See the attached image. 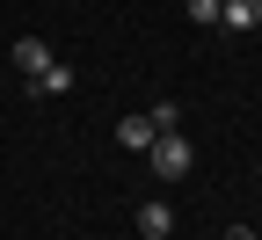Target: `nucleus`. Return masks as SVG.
Returning a JSON list of instances; mask_svg holds the SVG:
<instances>
[{
    "label": "nucleus",
    "mask_w": 262,
    "mask_h": 240,
    "mask_svg": "<svg viewBox=\"0 0 262 240\" xmlns=\"http://www.w3.org/2000/svg\"><path fill=\"white\" fill-rule=\"evenodd\" d=\"M146 160H153V182H182L189 167H196V153H189L182 131H160V139L146 146Z\"/></svg>",
    "instance_id": "nucleus-1"
},
{
    "label": "nucleus",
    "mask_w": 262,
    "mask_h": 240,
    "mask_svg": "<svg viewBox=\"0 0 262 240\" xmlns=\"http://www.w3.org/2000/svg\"><path fill=\"white\" fill-rule=\"evenodd\" d=\"M153 139H160V131H153V117H146V110H139V117H117V146H131V153H146Z\"/></svg>",
    "instance_id": "nucleus-2"
},
{
    "label": "nucleus",
    "mask_w": 262,
    "mask_h": 240,
    "mask_svg": "<svg viewBox=\"0 0 262 240\" xmlns=\"http://www.w3.org/2000/svg\"><path fill=\"white\" fill-rule=\"evenodd\" d=\"M15 66H22V80H37L44 66H51V51H44V37H15V51H8Z\"/></svg>",
    "instance_id": "nucleus-3"
},
{
    "label": "nucleus",
    "mask_w": 262,
    "mask_h": 240,
    "mask_svg": "<svg viewBox=\"0 0 262 240\" xmlns=\"http://www.w3.org/2000/svg\"><path fill=\"white\" fill-rule=\"evenodd\" d=\"M139 233H146V240H168V233H175V211H168L160 197H146V204H139Z\"/></svg>",
    "instance_id": "nucleus-4"
},
{
    "label": "nucleus",
    "mask_w": 262,
    "mask_h": 240,
    "mask_svg": "<svg viewBox=\"0 0 262 240\" xmlns=\"http://www.w3.org/2000/svg\"><path fill=\"white\" fill-rule=\"evenodd\" d=\"M219 22L226 29H262V0H219Z\"/></svg>",
    "instance_id": "nucleus-5"
},
{
    "label": "nucleus",
    "mask_w": 262,
    "mask_h": 240,
    "mask_svg": "<svg viewBox=\"0 0 262 240\" xmlns=\"http://www.w3.org/2000/svg\"><path fill=\"white\" fill-rule=\"evenodd\" d=\"M22 88L37 95V102H44V95H66V88H73V66H58V58H51L44 73H37V80H22Z\"/></svg>",
    "instance_id": "nucleus-6"
},
{
    "label": "nucleus",
    "mask_w": 262,
    "mask_h": 240,
    "mask_svg": "<svg viewBox=\"0 0 262 240\" xmlns=\"http://www.w3.org/2000/svg\"><path fill=\"white\" fill-rule=\"evenodd\" d=\"M182 15H189L196 29H211V22H219V0H182Z\"/></svg>",
    "instance_id": "nucleus-7"
},
{
    "label": "nucleus",
    "mask_w": 262,
    "mask_h": 240,
    "mask_svg": "<svg viewBox=\"0 0 262 240\" xmlns=\"http://www.w3.org/2000/svg\"><path fill=\"white\" fill-rule=\"evenodd\" d=\"M146 117H153V131H175V124H182V102H153Z\"/></svg>",
    "instance_id": "nucleus-8"
},
{
    "label": "nucleus",
    "mask_w": 262,
    "mask_h": 240,
    "mask_svg": "<svg viewBox=\"0 0 262 240\" xmlns=\"http://www.w3.org/2000/svg\"><path fill=\"white\" fill-rule=\"evenodd\" d=\"M226 240H262V233L255 226H226Z\"/></svg>",
    "instance_id": "nucleus-9"
}]
</instances>
